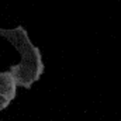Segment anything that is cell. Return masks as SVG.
<instances>
[{
  "instance_id": "obj_2",
  "label": "cell",
  "mask_w": 121,
  "mask_h": 121,
  "mask_svg": "<svg viewBox=\"0 0 121 121\" xmlns=\"http://www.w3.org/2000/svg\"><path fill=\"white\" fill-rule=\"evenodd\" d=\"M0 96L6 97L9 101L14 100L17 96V85L9 70L0 72Z\"/></svg>"
},
{
  "instance_id": "obj_3",
  "label": "cell",
  "mask_w": 121,
  "mask_h": 121,
  "mask_svg": "<svg viewBox=\"0 0 121 121\" xmlns=\"http://www.w3.org/2000/svg\"><path fill=\"white\" fill-rule=\"evenodd\" d=\"M11 101H9L6 97H3V96H0V111L1 110H6L7 107H9V104H10Z\"/></svg>"
},
{
  "instance_id": "obj_1",
  "label": "cell",
  "mask_w": 121,
  "mask_h": 121,
  "mask_svg": "<svg viewBox=\"0 0 121 121\" xmlns=\"http://www.w3.org/2000/svg\"><path fill=\"white\" fill-rule=\"evenodd\" d=\"M0 37L9 41L20 54L21 60L9 69L17 87L31 89L34 83L41 79L45 70L41 49L32 44L28 32L23 26H17L14 28L0 27Z\"/></svg>"
}]
</instances>
